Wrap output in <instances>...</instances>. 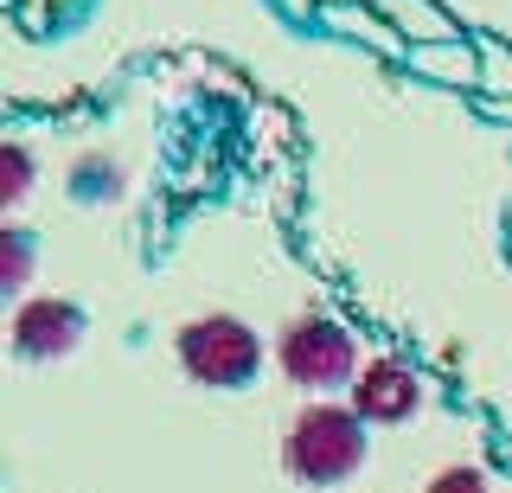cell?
Masks as SVG:
<instances>
[{"label": "cell", "instance_id": "obj_1", "mask_svg": "<svg viewBox=\"0 0 512 493\" xmlns=\"http://www.w3.org/2000/svg\"><path fill=\"white\" fill-rule=\"evenodd\" d=\"M282 461L295 481L308 487H340L346 474L365 468V423L352 404H301V417L288 423Z\"/></svg>", "mask_w": 512, "mask_h": 493}, {"label": "cell", "instance_id": "obj_5", "mask_svg": "<svg viewBox=\"0 0 512 493\" xmlns=\"http://www.w3.org/2000/svg\"><path fill=\"white\" fill-rule=\"evenodd\" d=\"M77 340H84V314L58 295H32L13 314V353L20 359H64Z\"/></svg>", "mask_w": 512, "mask_h": 493}, {"label": "cell", "instance_id": "obj_7", "mask_svg": "<svg viewBox=\"0 0 512 493\" xmlns=\"http://www.w3.org/2000/svg\"><path fill=\"white\" fill-rule=\"evenodd\" d=\"M0 250H7V289H20V282H26V263H32V244H26L20 231H7V237H0Z\"/></svg>", "mask_w": 512, "mask_h": 493}, {"label": "cell", "instance_id": "obj_3", "mask_svg": "<svg viewBox=\"0 0 512 493\" xmlns=\"http://www.w3.org/2000/svg\"><path fill=\"white\" fill-rule=\"evenodd\" d=\"M173 353H180V372L192 385L237 391V385H250L256 365H263V340H256L244 321H231V314H199V321L180 327Z\"/></svg>", "mask_w": 512, "mask_h": 493}, {"label": "cell", "instance_id": "obj_8", "mask_svg": "<svg viewBox=\"0 0 512 493\" xmlns=\"http://www.w3.org/2000/svg\"><path fill=\"white\" fill-rule=\"evenodd\" d=\"M26 180H32V161H26V148H7V205L26 193Z\"/></svg>", "mask_w": 512, "mask_h": 493}, {"label": "cell", "instance_id": "obj_4", "mask_svg": "<svg viewBox=\"0 0 512 493\" xmlns=\"http://www.w3.org/2000/svg\"><path fill=\"white\" fill-rule=\"evenodd\" d=\"M352 410H359V423H410L423 410V378L391 353L365 359L359 385H352Z\"/></svg>", "mask_w": 512, "mask_h": 493}, {"label": "cell", "instance_id": "obj_2", "mask_svg": "<svg viewBox=\"0 0 512 493\" xmlns=\"http://www.w3.org/2000/svg\"><path fill=\"white\" fill-rule=\"evenodd\" d=\"M269 353H276L288 385L308 391V397H327V391H340V385L352 391V385H359V372H365V365H359V340H352L333 314H320V308L295 314Z\"/></svg>", "mask_w": 512, "mask_h": 493}, {"label": "cell", "instance_id": "obj_6", "mask_svg": "<svg viewBox=\"0 0 512 493\" xmlns=\"http://www.w3.org/2000/svg\"><path fill=\"white\" fill-rule=\"evenodd\" d=\"M423 493H493V487H487V474H480V468H461V461H455V468L429 474Z\"/></svg>", "mask_w": 512, "mask_h": 493}]
</instances>
